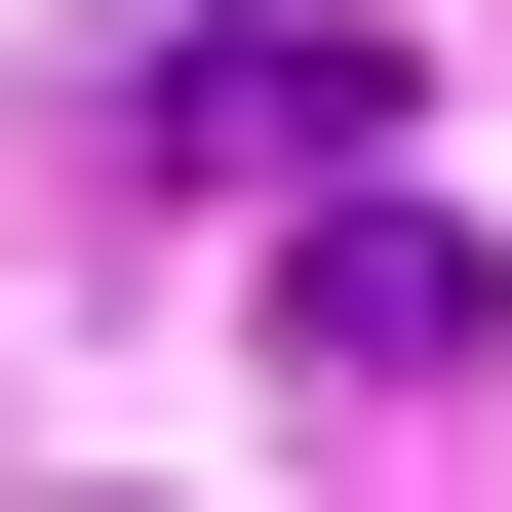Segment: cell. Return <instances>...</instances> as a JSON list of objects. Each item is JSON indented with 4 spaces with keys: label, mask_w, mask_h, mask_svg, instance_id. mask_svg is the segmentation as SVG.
<instances>
[{
    "label": "cell",
    "mask_w": 512,
    "mask_h": 512,
    "mask_svg": "<svg viewBox=\"0 0 512 512\" xmlns=\"http://www.w3.org/2000/svg\"><path fill=\"white\" fill-rule=\"evenodd\" d=\"M355 119H394V40H355V0H197V40L119 79V158H158V197H316Z\"/></svg>",
    "instance_id": "cell-2"
},
{
    "label": "cell",
    "mask_w": 512,
    "mask_h": 512,
    "mask_svg": "<svg viewBox=\"0 0 512 512\" xmlns=\"http://www.w3.org/2000/svg\"><path fill=\"white\" fill-rule=\"evenodd\" d=\"M276 394H512V237L394 197V158H316L276 197Z\"/></svg>",
    "instance_id": "cell-1"
}]
</instances>
